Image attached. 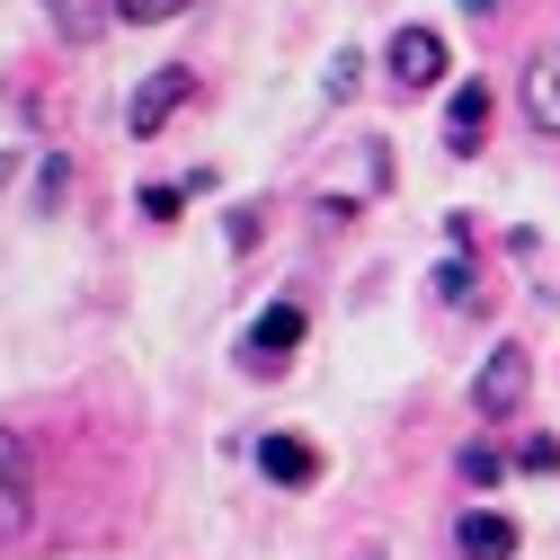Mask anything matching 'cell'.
Instances as JSON below:
<instances>
[{"label":"cell","instance_id":"obj_1","mask_svg":"<svg viewBox=\"0 0 560 560\" xmlns=\"http://www.w3.org/2000/svg\"><path fill=\"white\" fill-rule=\"evenodd\" d=\"M525 392H534V347L499 338V347L480 357V374H471V409H480V418H516Z\"/></svg>","mask_w":560,"mask_h":560},{"label":"cell","instance_id":"obj_2","mask_svg":"<svg viewBox=\"0 0 560 560\" xmlns=\"http://www.w3.org/2000/svg\"><path fill=\"white\" fill-rule=\"evenodd\" d=\"M187 98H196V72H187V62H161V72H143V90L125 98V133H133V143H152Z\"/></svg>","mask_w":560,"mask_h":560},{"label":"cell","instance_id":"obj_3","mask_svg":"<svg viewBox=\"0 0 560 560\" xmlns=\"http://www.w3.org/2000/svg\"><path fill=\"white\" fill-rule=\"evenodd\" d=\"M27 525H36V463L19 428H0V542H19Z\"/></svg>","mask_w":560,"mask_h":560},{"label":"cell","instance_id":"obj_4","mask_svg":"<svg viewBox=\"0 0 560 560\" xmlns=\"http://www.w3.org/2000/svg\"><path fill=\"white\" fill-rule=\"evenodd\" d=\"M383 72H392V90H436L445 81V36L436 27H400L383 45Z\"/></svg>","mask_w":560,"mask_h":560},{"label":"cell","instance_id":"obj_5","mask_svg":"<svg viewBox=\"0 0 560 560\" xmlns=\"http://www.w3.org/2000/svg\"><path fill=\"white\" fill-rule=\"evenodd\" d=\"M312 338V320H303V303H267L258 320H249V365L258 374H276V365H294V347Z\"/></svg>","mask_w":560,"mask_h":560},{"label":"cell","instance_id":"obj_6","mask_svg":"<svg viewBox=\"0 0 560 560\" xmlns=\"http://www.w3.org/2000/svg\"><path fill=\"white\" fill-rule=\"evenodd\" d=\"M258 471H267L276 489H312V480H320V445H312V436H285V428H267V436H258Z\"/></svg>","mask_w":560,"mask_h":560},{"label":"cell","instance_id":"obj_7","mask_svg":"<svg viewBox=\"0 0 560 560\" xmlns=\"http://www.w3.org/2000/svg\"><path fill=\"white\" fill-rule=\"evenodd\" d=\"M516 516H499V508H463V525H454V551L463 560H516Z\"/></svg>","mask_w":560,"mask_h":560},{"label":"cell","instance_id":"obj_8","mask_svg":"<svg viewBox=\"0 0 560 560\" xmlns=\"http://www.w3.org/2000/svg\"><path fill=\"white\" fill-rule=\"evenodd\" d=\"M480 143H489V81H463V90L445 98V152L471 161Z\"/></svg>","mask_w":560,"mask_h":560},{"label":"cell","instance_id":"obj_9","mask_svg":"<svg viewBox=\"0 0 560 560\" xmlns=\"http://www.w3.org/2000/svg\"><path fill=\"white\" fill-rule=\"evenodd\" d=\"M525 116H534V133H560V45H542L525 62Z\"/></svg>","mask_w":560,"mask_h":560},{"label":"cell","instance_id":"obj_10","mask_svg":"<svg viewBox=\"0 0 560 560\" xmlns=\"http://www.w3.org/2000/svg\"><path fill=\"white\" fill-rule=\"evenodd\" d=\"M45 19H54L62 45H98L107 19H116V0H45Z\"/></svg>","mask_w":560,"mask_h":560},{"label":"cell","instance_id":"obj_11","mask_svg":"<svg viewBox=\"0 0 560 560\" xmlns=\"http://www.w3.org/2000/svg\"><path fill=\"white\" fill-rule=\"evenodd\" d=\"M454 471H463L471 489H499V480H508V454H499V445H463V454H454Z\"/></svg>","mask_w":560,"mask_h":560},{"label":"cell","instance_id":"obj_12","mask_svg":"<svg viewBox=\"0 0 560 560\" xmlns=\"http://www.w3.org/2000/svg\"><path fill=\"white\" fill-rule=\"evenodd\" d=\"M357 81H365V62H357V54L338 45V62L320 72V98H338V107H347V98H357Z\"/></svg>","mask_w":560,"mask_h":560},{"label":"cell","instance_id":"obj_13","mask_svg":"<svg viewBox=\"0 0 560 560\" xmlns=\"http://www.w3.org/2000/svg\"><path fill=\"white\" fill-rule=\"evenodd\" d=\"M178 10H187V0H116V19H125V27H170Z\"/></svg>","mask_w":560,"mask_h":560},{"label":"cell","instance_id":"obj_14","mask_svg":"<svg viewBox=\"0 0 560 560\" xmlns=\"http://www.w3.org/2000/svg\"><path fill=\"white\" fill-rule=\"evenodd\" d=\"M516 471H560V436H525L516 445Z\"/></svg>","mask_w":560,"mask_h":560},{"label":"cell","instance_id":"obj_15","mask_svg":"<svg viewBox=\"0 0 560 560\" xmlns=\"http://www.w3.org/2000/svg\"><path fill=\"white\" fill-rule=\"evenodd\" d=\"M436 294H445V303H471V294H480V285H471V267H463V258H445V267H436Z\"/></svg>","mask_w":560,"mask_h":560},{"label":"cell","instance_id":"obj_16","mask_svg":"<svg viewBox=\"0 0 560 560\" xmlns=\"http://www.w3.org/2000/svg\"><path fill=\"white\" fill-rule=\"evenodd\" d=\"M178 205H187V187H143V214H152V223H170Z\"/></svg>","mask_w":560,"mask_h":560},{"label":"cell","instance_id":"obj_17","mask_svg":"<svg viewBox=\"0 0 560 560\" xmlns=\"http://www.w3.org/2000/svg\"><path fill=\"white\" fill-rule=\"evenodd\" d=\"M463 10H471V19H499V0H463Z\"/></svg>","mask_w":560,"mask_h":560}]
</instances>
